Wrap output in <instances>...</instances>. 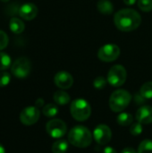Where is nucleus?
<instances>
[{
	"instance_id": "nucleus-1",
	"label": "nucleus",
	"mask_w": 152,
	"mask_h": 153,
	"mask_svg": "<svg viewBox=\"0 0 152 153\" xmlns=\"http://www.w3.org/2000/svg\"><path fill=\"white\" fill-rule=\"evenodd\" d=\"M114 23L121 31H133L141 25L142 16L134 9L124 8L117 11L114 15Z\"/></svg>"
},
{
	"instance_id": "nucleus-2",
	"label": "nucleus",
	"mask_w": 152,
	"mask_h": 153,
	"mask_svg": "<svg viewBox=\"0 0 152 153\" xmlns=\"http://www.w3.org/2000/svg\"><path fill=\"white\" fill-rule=\"evenodd\" d=\"M68 141L77 148H87L92 143V134L84 126H75L68 134Z\"/></svg>"
},
{
	"instance_id": "nucleus-3",
	"label": "nucleus",
	"mask_w": 152,
	"mask_h": 153,
	"mask_svg": "<svg viewBox=\"0 0 152 153\" xmlns=\"http://www.w3.org/2000/svg\"><path fill=\"white\" fill-rule=\"evenodd\" d=\"M132 100V95L126 90L119 89L115 91L109 98V107L114 112H122Z\"/></svg>"
},
{
	"instance_id": "nucleus-4",
	"label": "nucleus",
	"mask_w": 152,
	"mask_h": 153,
	"mask_svg": "<svg viewBox=\"0 0 152 153\" xmlns=\"http://www.w3.org/2000/svg\"><path fill=\"white\" fill-rule=\"evenodd\" d=\"M72 117L80 122L87 120L91 114V108L90 103L84 99L74 100L70 106Z\"/></svg>"
},
{
	"instance_id": "nucleus-5",
	"label": "nucleus",
	"mask_w": 152,
	"mask_h": 153,
	"mask_svg": "<svg viewBox=\"0 0 152 153\" xmlns=\"http://www.w3.org/2000/svg\"><path fill=\"white\" fill-rule=\"evenodd\" d=\"M127 77V73L125 68L121 65H113L108 74V82L113 87H120L122 86Z\"/></svg>"
},
{
	"instance_id": "nucleus-6",
	"label": "nucleus",
	"mask_w": 152,
	"mask_h": 153,
	"mask_svg": "<svg viewBox=\"0 0 152 153\" xmlns=\"http://www.w3.org/2000/svg\"><path fill=\"white\" fill-rule=\"evenodd\" d=\"M30 70H31L30 62L25 56H22L16 59L11 66V72L13 75L19 79L26 78L30 74Z\"/></svg>"
},
{
	"instance_id": "nucleus-7",
	"label": "nucleus",
	"mask_w": 152,
	"mask_h": 153,
	"mask_svg": "<svg viewBox=\"0 0 152 153\" xmlns=\"http://www.w3.org/2000/svg\"><path fill=\"white\" fill-rule=\"evenodd\" d=\"M120 56V48L116 44H106L98 51V57L103 62H113Z\"/></svg>"
},
{
	"instance_id": "nucleus-8",
	"label": "nucleus",
	"mask_w": 152,
	"mask_h": 153,
	"mask_svg": "<svg viewBox=\"0 0 152 153\" xmlns=\"http://www.w3.org/2000/svg\"><path fill=\"white\" fill-rule=\"evenodd\" d=\"M47 133L53 138H61L66 133V125L61 119L54 118L49 120L46 125Z\"/></svg>"
},
{
	"instance_id": "nucleus-9",
	"label": "nucleus",
	"mask_w": 152,
	"mask_h": 153,
	"mask_svg": "<svg viewBox=\"0 0 152 153\" xmlns=\"http://www.w3.org/2000/svg\"><path fill=\"white\" fill-rule=\"evenodd\" d=\"M40 112L37 107H27L20 114V120L24 126H32L39 119Z\"/></svg>"
},
{
	"instance_id": "nucleus-10",
	"label": "nucleus",
	"mask_w": 152,
	"mask_h": 153,
	"mask_svg": "<svg viewBox=\"0 0 152 153\" xmlns=\"http://www.w3.org/2000/svg\"><path fill=\"white\" fill-rule=\"evenodd\" d=\"M93 137L97 143L99 145H106L112 138V132L109 126L101 124L95 127L93 132Z\"/></svg>"
},
{
	"instance_id": "nucleus-11",
	"label": "nucleus",
	"mask_w": 152,
	"mask_h": 153,
	"mask_svg": "<svg viewBox=\"0 0 152 153\" xmlns=\"http://www.w3.org/2000/svg\"><path fill=\"white\" fill-rule=\"evenodd\" d=\"M54 82L58 88L62 90H67L73 86V78L70 73L66 71H60L56 74L54 77Z\"/></svg>"
},
{
	"instance_id": "nucleus-12",
	"label": "nucleus",
	"mask_w": 152,
	"mask_h": 153,
	"mask_svg": "<svg viewBox=\"0 0 152 153\" xmlns=\"http://www.w3.org/2000/svg\"><path fill=\"white\" fill-rule=\"evenodd\" d=\"M38 7L33 3H26L20 6L19 16L26 21L33 20L38 14Z\"/></svg>"
},
{
	"instance_id": "nucleus-13",
	"label": "nucleus",
	"mask_w": 152,
	"mask_h": 153,
	"mask_svg": "<svg viewBox=\"0 0 152 153\" xmlns=\"http://www.w3.org/2000/svg\"><path fill=\"white\" fill-rule=\"evenodd\" d=\"M136 119L142 125H149L152 123V107L144 105L141 107L136 113Z\"/></svg>"
},
{
	"instance_id": "nucleus-14",
	"label": "nucleus",
	"mask_w": 152,
	"mask_h": 153,
	"mask_svg": "<svg viewBox=\"0 0 152 153\" xmlns=\"http://www.w3.org/2000/svg\"><path fill=\"white\" fill-rule=\"evenodd\" d=\"M9 29L14 34H21L25 29V24L21 19L17 17H12L9 22Z\"/></svg>"
},
{
	"instance_id": "nucleus-15",
	"label": "nucleus",
	"mask_w": 152,
	"mask_h": 153,
	"mask_svg": "<svg viewBox=\"0 0 152 153\" xmlns=\"http://www.w3.org/2000/svg\"><path fill=\"white\" fill-rule=\"evenodd\" d=\"M98 10L104 15L112 14L114 12V5L109 0H99L97 4Z\"/></svg>"
},
{
	"instance_id": "nucleus-16",
	"label": "nucleus",
	"mask_w": 152,
	"mask_h": 153,
	"mask_svg": "<svg viewBox=\"0 0 152 153\" xmlns=\"http://www.w3.org/2000/svg\"><path fill=\"white\" fill-rule=\"evenodd\" d=\"M53 99L55 100V102L57 104V105H60V106H65L66 104H68L71 100V98H70V95L64 91H57L54 93V96H53Z\"/></svg>"
},
{
	"instance_id": "nucleus-17",
	"label": "nucleus",
	"mask_w": 152,
	"mask_h": 153,
	"mask_svg": "<svg viewBox=\"0 0 152 153\" xmlns=\"http://www.w3.org/2000/svg\"><path fill=\"white\" fill-rule=\"evenodd\" d=\"M67 150H68V143L64 139L56 141L52 145L53 153H65Z\"/></svg>"
},
{
	"instance_id": "nucleus-18",
	"label": "nucleus",
	"mask_w": 152,
	"mask_h": 153,
	"mask_svg": "<svg viewBox=\"0 0 152 153\" xmlns=\"http://www.w3.org/2000/svg\"><path fill=\"white\" fill-rule=\"evenodd\" d=\"M42 113L44 116H46L47 117H54L58 114V108L56 105L49 103L43 107Z\"/></svg>"
},
{
	"instance_id": "nucleus-19",
	"label": "nucleus",
	"mask_w": 152,
	"mask_h": 153,
	"mask_svg": "<svg viewBox=\"0 0 152 153\" xmlns=\"http://www.w3.org/2000/svg\"><path fill=\"white\" fill-rule=\"evenodd\" d=\"M133 117L131 114L129 113H121L118 117H117V123L122 126H131L133 124Z\"/></svg>"
},
{
	"instance_id": "nucleus-20",
	"label": "nucleus",
	"mask_w": 152,
	"mask_h": 153,
	"mask_svg": "<svg viewBox=\"0 0 152 153\" xmlns=\"http://www.w3.org/2000/svg\"><path fill=\"white\" fill-rule=\"evenodd\" d=\"M12 60L9 55L0 51V71H4L11 66Z\"/></svg>"
},
{
	"instance_id": "nucleus-21",
	"label": "nucleus",
	"mask_w": 152,
	"mask_h": 153,
	"mask_svg": "<svg viewBox=\"0 0 152 153\" xmlns=\"http://www.w3.org/2000/svg\"><path fill=\"white\" fill-rule=\"evenodd\" d=\"M140 93L146 99H152V82H147L141 87Z\"/></svg>"
},
{
	"instance_id": "nucleus-22",
	"label": "nucleus",
	"mask_w": 152,
	"mask_h": 153,
	"mask_svg": "<svg viewBox=\"0 0 152 153\" xmlns=\"http://www.w3.org/2000/svg\"><path fill=\"white\" fill-rule=\"evenodd\" d=\"M138 153H152V140L146 139L142 141L139 145Z\"/></svg>"
},
{
	"instance_id": "nucleus-23",
	"label": "nucleus",
	"mask_w": 152,
	"mask_h": 153,
	"mask_svg": "<svg viewBox=\"0 0 152 153\" xmlns=\"http://www.w3.org/2000/svg\"><path fill=\"white\" fill-rule=\"evenodd\" d=\"M138 7L142 11L149 13L152 10V0H138Z\"/></svg>"
},
{
	"instance_id": "nucleus-24",
	"label": "nucleus",
	"mask_w": 152,
	"mask_h": 153,
	"mask_svg": "<svg viewBox=\"0 0 152 153\" xmlns=\"http://www.w3.org/2000/svg\"><path fill=\"white\" fill-rule=\"evenodd\" d=\"M108 80H106L103 76H98L93 81V86L98 90H102L106 87Z\"/></svg>"
},
{
	"instance_id": "nucleus-25",
	"label": "nucleus",
	"mask_w": 152,
	"mask_h": 153,
	"mask_svg": "<svg viewBox=\"0 0 152 153\" xmlns=\"http://www.w3.org/2000/svg\"><path fill=\"white\" fill-rule=\"evenodd\" d=\"M143 131V126H142V124L137 122V123H134V124H132L131 125V127H130V133L134 135V136H138L140 135Z\"/></svg>"
},
{
	"instance_id": "nucleus-26",
	"label": "nucleus",
	"mask_w": 152,
	"mask_h": 153,
	"mask_svg": "<svg viewBox=\"0 0 152 153\" xmlns=\"http://www.w3.org/2000/svg\"><path fill=\"white\" fill-rule=\"evenodd\" d=\"M11 81V75L7 72H0V87H5Z\"/></svg>"
},
{
	"instance_id": "nucleus-27",
	"label": "nucleus",
	"mask_w": 152,
	"mask_h": 153,
	"mask_svg": "<svg viewBox=\"0 0 152 153\" xmlns=\"http://www.w3.org/2000/svg\"><path fill=\"white\" fill-rule=\"evenodd\" d=\"M19 9H20V6L17 4V3H13L11 4H9L6 8V13L8 15H17L19 14Z\"/></svg>"
},
{
	"instance_id": "nucleus-28",
	"label": "nucleus",
	"mask_w": 152,
	"mask_h": 153,
	"mask_svg": "<svg viewBox=\"0 0 152 153\" xmlns=\"http://www.w3.org/2000/svg\"><path fill=\"white\" fill-rule=\"evenodd\" d=\"M8 43H9V38L7 34L4 31L0 30V50H3L4 48H5Z\"/></svg>"
},
{
	"instance_id": "nucleus-29",
	"label": "nucleus",
	"mask_w": 152,
	"mask_h": 153,
	"mask_svg": "<svg viewBox=\"0 0 152 153\" xmlns=\"http://www.w3.org/2000/svg\"><path fill=\"white\" fill-rule=\"evenodd\" d=\"M146 99L141 94V93H138V94H135L134 96V101L137 105H142V104H144Z\"/></svg>"
},
{
	"instance_id": "nucleus-30",
	"label": "nucleus",
	"mask_w": 152,
	"mask_h": 153,
	"mask_svg": "<svg viewBox=\"0 0 152 153\" xmlns=\"http://www.w3.org/2000/svg\"><path fill=\"white\" fill-rule=\"evenodd\" d=\"M43 105H44V100L43 99H38L37 100H36V102H35V107H37L38 108H41V107H43Z\"/></svg>"
},
{
	"instance_id": "nucleus-31",
	"label": "nucleus",
	"mask_w": 152,
	"mask_h": 153,
	"mask_svg": "<svg viewBox=\"0 0 152 153\" xmlns=\"http://www.w3.org/2000/svg\"><path fill=\"white\" fill-rule=\"evenodd\" d=\"M121 153H137V152H136V151H135L133 148H132V147H126V148H125V149L122 151V152Z\"/></svg>"
},
{
	"instance_id": "nucleus-32",
	"label": "nucleus",
	"mask_w": 152,
	"mask_h": 153,
	"mask_svg": "<svg viewBox=\"0 0 152 153\" xmlns=\"http://www.w3.org/2000/svg\"><path fill=\"white\" fill-rule=\"evenodd\" d=\"M103 153H117L115 149H113L112 147H106L103 151Z\"/></svg>"
},
{
	"instance_id": "nucleus-33",
	"label": "nucleus",
	"mask_w": 152,
	"mask_h": 153,
	"mask_svg": "<svg viewBox=\"0 0 152 153\" xmlns=\"http://www.w3.org/2000/svg\"><path fill=\"white\" fill-rule=\"evenodd\" d=\"M136 1L137 0H124L125 4L126 5H133V4H134L136 3Z\"/></svg>"
},
{
	"instance_id": "nucleus-34",
	"label": "nucleus",
	"mask_w": 152,
	"mask_h": 153,
	"mask_svg": "<svg viewBox=\"0 0 152 153\" xmlns=\"http://www.w3.org/2000/svg\"><path fill=\"white\" fill-rule=\"evenodd\" d=\"M0 153H5V150L2 144H0Z\"/></svg>"
},
{
	"instance_id": "nucleus-35",
	"label": "nucleus",
	"mask_w": 152,
	"mask_h": 153,
	"mask_svg": "<svg viewBox=\"0 0 152 153\" xmlns=\"http://www.w3.org/2000/svg\"><path fill=\"white\" fill-rule=\"evenodd\" d=\"M0 1H1V2H5V3H6V2H8V1H10V0H0Z\"/></svg>"
}]
</instances>
